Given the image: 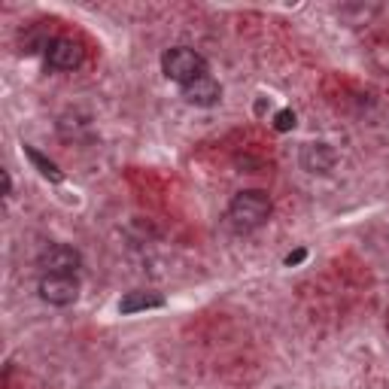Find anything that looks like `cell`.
I'll return each mask as SVG.
<instances>
[{
	"instance_id": "cell-4",
	"label": "cell",
	"mask_w": 389,
	"mask_h": 389,
	"mask_svg": "<svg viewBox=\"0 0 389 389\" xmlns=\"http://www.w3.org/2000/svg\"><path fill=\"white\" fill-rule=\"evenodd\" d=\"M183 97H185V104H192V107H216L219 97H222V85H219L210 73H204V76L194 79V83L183 85Z\"/></svg>"
},
{
	"instance_id": "cell-8",
	"label": "cell",
	"mask_w": 389,
	"mask_h": 389,
	"mask_svg": "<svg viewBox=\"0 0 389 389\" xmlns=\"http://www.w3.org/2000/svg\"><path fill=\"white\" fill-rule=\"evenodd\" d=\"M155 307H164V298L158 292H128L119 302L122 313H140V311H155Z\"/></svg>"
},
{
	"instance_id": "cell-3",
	"label": "cell",
	"mask_w": 389,
	"mask_h": 389,
	"mask_svg": "<svg viewBox=\"0 0 389 389\" xmlns=\"http://www.w3.org/2000/svg\"><path fill=\"white\" fill-rule=\"evenodd\" d=\"M40 298L55 307H67L79 298V280L76 274H46L40 280Z\"/></svg>"
},
{
	"instance_id": "cell-12",
	"label": "cell",
	"mask_w": 389,
	"mask_h": 389,
	"mask_svg": "<svg viewBox=\"0 0 389 389\" xmlns=\"http://www.w3.org/2000/svg\"><path fill=\"white\" fill-rule=\"evenodd\" d=\"M13 192V180H10V174L3 171V194H10Z\"/></svg>"
},
{
	"instance_id": "cell-10",
	"label": "cell",
	"mask_w": 389,
	"mask_h": 389,
	"mask_svg": "<svg viewBox=\"0 0 389 389\" xmlns=\"http://www.w3.org/2000/svg\"><path fill=\"white\" fill-rule=\"evenodd\" d=\"M274 128H277V131H292V128H295V113L280 110L277 116H274Z\"/></svg>"
},
{
	"instance_id": "cell-7",
	"label": "cell",
	"mask_w": 389,
	"mask_h": 389,
	"mask_svg": "<svg viewBox=\"0 0 389 389\" xmlns=\"http://www.w3.org/2000/svg\"><path fill=\"white\" fill-rule=\"evenodd\" d=\"M334 162H338V155L329 143H304L302 149V167L307 174H329Z\"/></svg>"
},
{
	"instance_id": "cell-11",
	"label": "cell",
	"mask_w": 389,
	"mask_h": 389,
	"mask_svg": "<svg viewBox=\"0 0 389 389\" xmlns=\"http://www.w3.org/2000/svg\"><path fill=\"white\" fill-rule=\"evenodd\" d=\"M304 259H307V250H295V253H289V255H286V264L292 268V264H302Z\"/></svg>"
},
{
	"instance_id": "cell-6",
	"label": "cell",
	"mask_w": 389,
	"mask_h": 389,
	"mask_svg": "<svg viewBox=\"0 0 389 389\" xmlns=\"http://www.w3.org/2000/svg\"><path fill=\"white\" fill-rule=\"evenodd\" d=\"M46 61L58 70H73L83 64V46L70 37H58L46 46Z\"/></svg>"
},
{
	"instance_id": "cell-5",
	"label": "cell",
	"mask_w": 389,
	"mask_h": 389,
	"mask_svg": "<svg viewBox=\"0 0 389 389\" xmlns=\"http://www.w3.org/2000/svg\"><path fill=\"white\" fill-rule=\"evenodd\" d=\"M79 253L67 243H52L46 253L40 255V268H46V274H76L79 268Z\"/></svg>"
},
{
	"instance_id": "cell-2",
	"label": "cell",
	"mask_w": 389,
	"mask_h": 389,
	"mask_svg": "<svg viewBox=\"0 0 389 389\" xmlns=\"http://www.w3.org/2000/svg\"><path fill=\"white\" fill-rule=\"evenodd\" d=\"M162 70L167 79H174V83H180V85H189L198 76L207 73V61L189 46H174L162 55Z\"/></svg>"
},
{
	"instance_id": "cell-9",
	"label": "cell",
	"mask_w": 389,
	"mask_h": 389,
	"mask_svg": "<svg viewBox=\"0 0 389 389\" xmlns=\"http://www.w3.org/2000/svg\"><path fill=\"white\" fill-rule=\"evenodd\" d=\"M24 155L31 158V164L37 167V171H40V176H46L49 183H61V180H64V174L58 171V164L52 162V158H46V155H43L40 149H34V146H24Z\"/></svg>"
},
{
	"instance_id": "cell-1",
	"label": "cell",
	"mask_w": 389,
	"mask_h": 389,
	"mask_svg": "<svg viewBox=\"0 0 389 389\" xmlns=\"http://www.w3.org/2000/svg\"><path fill=\"white\" fill-rule=\"evenodd\" d=\"M271 216V198L262 189H243L237 192L228 204V219L237 232H253Z\"/></svg>"
}]
</instances>
